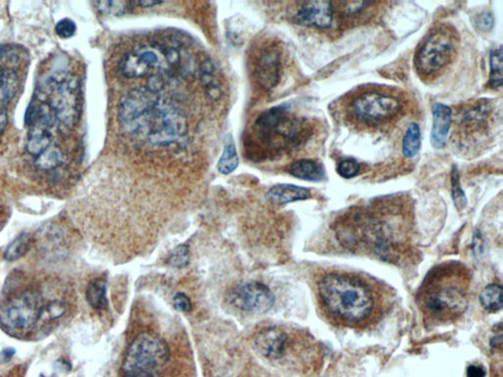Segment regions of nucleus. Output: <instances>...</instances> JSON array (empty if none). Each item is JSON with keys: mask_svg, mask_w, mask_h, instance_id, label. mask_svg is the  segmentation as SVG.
I'll return each mask as SVG.
<instances>
[{"mask_svg": "<svg viewBox=\"0 0 503 377\" xmlns=\"http://www.w3.org/2000/svg\"><path fill=\"white\" fill-rule=\"evenodd\" d=\"M334 229L342 246L353 253L394 265H402L414 253L411 212L396 199L353 207Z\"/></svg>", "mask_w": 503, "mask_h": 377, "instance_id": "obj_1", "label": "nucleus"}, {"mask_svg": "<svg viewBox=\"0 0 503 377\" xmlns=\"http://www.w3.org/2000/svg\"><path fill=\"white\" fill-rule=\"evenodd\" d=\"M393 291L386 283L359 271L323 270L316 280L320 313L341 328L364 330L379 324L391 310Z\"/></svg>", "mask_w": 503, "mask_h": 377, "instance_id": "obj_2", "label": "nucleus"}, {"mask_svg": "<svg viewBox=\"0 0 503 377\" xmlns=\"http://www.w3.org/2000/svg\"><path fill=\"white\" fill-rule=\"evenodd\" d=\"M155 91L133 89L125 94L118 106L122 129L153 145L169 146L180 140L187 132L186 118Z\"/></svg>", "mask_w": 503, "mask_h": 377, "instance_id": "obj_3", "label": "nucleus"}, {"mask_svg": "<svg viewBox=\"0 0 503 377\" xmlns=\"http://www.w3.org/2000/svg\"><path fill=\"white\" fill-rule=\"evenodd\" d=\"M472 273L459 261H445L427 272L417 305L427 327L454 324L468 308Z\"/></svg>", "mask_w": 503, "mask_h": 377, "instance_id": "obj_4", "label": "nucleus"}, {"mask_svg": "<svg viewBox=\"0 0 503 377\" xmlns=\"http://www.w3.org/2000/svg\"><path fill=\"white\" fill-rule=\"evenodd\" d=\"M259 146L273 152H288L303 146L313 134L308 120L293 115L284 105L266 110L253 128Z\"/></svg>", "mask_w": 503, "mask_h": 377, "instance_id": "obj_5", "label": "nucleus"}, {"mask_svg": "<svg viewBox=\"0 0 503 377\" xmlns=\"http://www.w3.org/2000/svg\"><path fill=\"white\" fill-rule=\"evenodd\" d=\"M459 37L450 25H439L423 40L416 51V72L422 79H434L457 55Z\"/></svg>", "mask_w": 503, "mask_h": 377, "instance_id": "obj_6", "label": "nucleus"}, {"mask_svg": "<svg viewBox=\"0 0 503 377\" xmlns=\"http://www.w3.org/2000/svg\"><path fill=\"white\" fill-rule=\"evenodd\" d=\"M402 108L398 96L372 89L355 94L347 103L346 114L358 126L380 128L398 119Z\"/></svg>", "mask_w": 503, "mask_h": 377, "instance_id": "obj_7", "label": "nucleus"}, {"mask_svg": "<svg viewBox=\"0 0 503 377\" xmlns=\"http://www.w3.org/2000/svg\"><path fill=\"white\" fill-rule=\"evenodd\" d=\"M49 303L44 301L42 292L37 288H27L12 295L0 306V325L10 333L32 331L41 320L46 322Z\"/></svg>", "mask_w": 503, "mask_h": 377, "instance_id": "obj_8", "label": "nucleus"}, {"mask_svg": "<svg viewBox=\"0 0 503 377\" xmlns=\"http://www.w3.org/2000/svg\"><path fill=\"white\" fill-rule=\"evenodd\" d=\"M169 357V345L162 337L143 332L129 346L121 369L127 376L153 377L162 371Z\"/></svg>", "mask_w": 503, "mask_h": 377, "instance_id": "obj_9", "label": "nucleus"}, {"mask_svg": "<svg viewBox=\"0 0 503 377\" xmlns=\"http://www.w3.org/2000/svg\"><path fill=\"white\" fill-rule=\"evenodd\" d=\"M79 86L72 77L56 80L51 87V103H47L53 110L56 122L71 126L77 117L79 105Z\"/></svg>", "mask_w": 503, "mask_h": 377, "instance_id": "obj_10", "label": "nucleus"}, {"mask_svg": "<svg viewBox=\"0 0 503 377\" xmlns=\"http://www.w3.org/2000/svg\"><path fill=\"white\" fill-rule=\"evenodd\" d=\"M492 106L486 100L472 103L461 113L458 121L457 141L461 147L469 143H475L488 132L492 119Z\"/></svg>", "mask_w": 503, "mask_h": 377, "instance_id": "obj_11", "label": "nucleus"}, {"mask_svg": "<svg viewBox=\"0 0 503 377\" xmlns=\"http://www.w3.org/2000/svg\"><path fill=\"white\" fill-rule=\"evenodd\" d=\"M229 300L242 312L264 313L275 305V297L263 283L250 281L236 286L231 291Z\"/></svg>", "mask_w": 503, "mask_h": 377, "instance_id": "obj_12", "label": "nucleus"}, {"mask_svg": "<svg viewBox=\"0 0 503 377\" xmlns=\"http://www.w3.org/2000/svg\"><path fill=\"white\" fill-rule=\"evenodd\" d=\"M164 59L169 62V51H162L157 47L140 46L120 59L118 69L124 77L129 79L141 78L150 71L162 67Z\"/></svg>", "mask_w": 503, "mask_h": 377, "instance_id": "obj_13", "label": "nucleus"}, {"mask_svg": "<svg viewBox=\"0 0 503 377\" xmlns=\"http://www.w3.org/2000/svg\"><path fill=\"white\" fill-rule=\"evenodd\" d=\"M282 62L280 51L275 46H266L259 51L254 64L255 77L264 91L278 86L281 76Z\"/></svg>", "mask_w": 503, "mask_h": 377, "instance_id": "obj_14", "label": "nucleus"}, {"mask_svg": "<svg viewBox=\"0 0 503 377\" xmlns=\"http://www.w3.org/2000/svg\"><path fill=\"white\" fill-rule=\"evenodd\" d=\"M334 20V3L327 0L303 2L294 17L298 25L320 30L332 28Z\"/></svg>", "mask_w": 503, "mask_h": 377, "instance_id": "obj_15", "label": "nucleus"}, {"mask_svg": "<svg viewBox=\"0 0 503 377\" xmlns=\"http://www.w3.org/2000/svg\"><path fill=\"white\" fill-rule=\"evenodd\" d=\"M288 336L283 330L269 328L262 331L256 338L257 351L271 360L280 359L287 348Z\"/></svg>", "mask_w": 503, "mask_h": 377, "instance_id": "obj_16", "label": "nucleus"}, {"mask_svg": "<svg viewBox=\"0 0 503 377\" xmlns=\"http://www.w3.org/2000/svg\"><path fill=\"white\" fill-rule=\"evenodd\" d=\"M433 129H432L431 141L434 148H443L447 141L452 110L443 103H434L433 105Z\"/></svg>", "mask_w": 503, "mask_h": 377, "instance_id": "obj_17", "label": "nucleus"}, {"mask_svg": "<svg viewBox=\"0 0 503 377\" xmlns=\"http://www.w3.org/2000/svg\"><path fill=\"white\" fill-rule=\"evenodd\" d=\"M310 197L311 192L308 188L290 185V184H280V185L273 186L266 193V198L269 202L280 204V206L307 200Z\"/></svg>", "mask_w": 503, "mask_h": 377, "instance_id": "obj_18", "label": "nucleus"}, {"mask_svg": "<svg viewBox=\"0 0 503 377\" xmlns=\"http://www.w3.org/2000/svg\"><path fill=\"white\" fill-rule=\"evenodd\" d=\"M288 172L292 176L302 180L316 181L323 180L325 177V171L322 165L311 159H300L290 165Z\"/></svg>", "mask_w": 503, "mask_h": 377, "instance_id": "obj_19", "label": "nucleus"}, {"mask_svg": "<svg viewBox=\"0 0 503 377\" xmlns=\"http://www.w3.org/2000/svg\"><path fill=\"white\" fill-rule=\"evenodd\" d=\"M238 165H239V157L236 150L235 139L228 134L224 139L223 152L217 164V170L223 175H229L237 169Z\"/></svg>", "mask_w": 503, "mask_h": 377, "instance_id": "obj_20", "label": "nucleus"}, {"mask_svg": "<svg viewBox=\"0 0 503 377\" xmlns=\"http://www.w3.org/2000/svg\"><path fill=\"white\" fill-rule=\"evenodd\" d=\"M502 287L497 283L488 285L480 295L481 306L490 313L500 312L502 308Z\"/></svg>", "mask_w": 503, "mask_h": 377, "instance_id": "obj_21", "label": "nucleus"}, {"mask_svg": "<svg viewBox=\"0 0 503 377\" xmlns=\"http://www.w3.org/2000/svg\"><path fill=\"white\" fill-rule=\"evenodd\" d=\"M87 300L89 305L96 310H105L108 308V298H106V284L103 279H94L89 283L86 292Z\"/></svg>", "mask_w": 503, "mask_h": 377, "instance_id": "obj_22", "label": "nucleus"}, {"mask_svg": "<svg viewBox=\"0 0 503 377\" xmlns=\"http://www.w3.org/2000/svg\"><path fill=\"white\" fill-rule=\"evenodd\" d=\"M420 148H421V132L419 125L411 123L406 130L403 138V155L408 159H412L419 152Z\"/></svg>", "mask_w": 503, "mask_h": 377, "instance_id": "obj_23", "label": "nucleus"}, {"mask_svg": "<svg viewBox=\"0 0 503 377\" xmlns=\"http://www.w3.org/2000/svg\"><path fill=\"white\" fill-rule=\"evenodd\" d=\"M17 76L12 71L4 70L0 80V108L6 105L17 91Z\"/></svg>", "mask_w": 503, "mask_h": 377, "instance_id": "obj_24", "label": "nucleus"}, {"mask_svg": "<svg viewBox=\"0 0 503 377\" xmlns=\"http://www.w3.org/2000/svg\"><path fill=\"white\" fill-rule=\"evenodd\" d=\"M491 74L488 86L493 89L502 86V46L493 49L490 55Z\"/></svg>", "mask_w": 503, "mask_h": 377, "instance_id": "obj_25", "label": "nucleus"}, {"mask_svg": "<svg viewBox=\"0 0 503 377\" xmlns=\"http://www.w3.org/2000/svg\"><path fill=\"white\" fill-rule=\"evenodd\" d=\"M62 161V153L56 146L51 145L41 155L35 157V165L42 170L56 168Z\"/></svg>", "mask_w": 503, "mask_h": 377, "instance_id": "obj_26", "label": "nucleus"}, {"mask_svg": "<svg viewBox=\"0 0 503 377\" xmlns=\"http://www.w3.org/2000/svg\"><path fill=\"white\" fill-rule=\"evenodd\" d=\"M30 246L31 238L29 235H20L6 247V253H4V258L6 261H14L16 259L22 258L24 254L29 251Z\"/></svg>", "mask_w": 503, "mask_h": 377, "instance_id": "obj_27", "label": "nucleus"}, {"mask_svg": "<svg viewBox=\"0 0 503 377\" xmlns=\"http://www.w3.org/2000/svg\"><path fill=\"white\" fill-rule=\"evenodd\" d=\"M99 10L108 15H123L130 10L131 3L125 1H101L96 2Z\"/></svg>", "mask_w": 503, "mask_h": 377, "instance_id": "obj_28", "label": "nucleus"}, {"mask_svg": "<svg viewBox=\"0 0 503 377\" xmlns=\"http://www.w3.org/2000/svg\"><path fill=\"white\" fill-rule=\"evenodd\" d=\"M203 81L205 82V88L207 89V94L214 96V98L221 96L219 87L217 86L216 76H214V68L212 64L207 63L205 67L203 68Z\"/></svg>", "mask_w": 503, "mask_h": 377, "instance_id": "obj_29", "label": "nucleus"}, {"mask_svg": "<svg viewBox=\"0 0 503 377\" xmlns=\"http://www.w3.org/2000/svg\"><path fill=\"white\" fill-rule=\"evenodd\" d=\"M189 247L187 245H180L170 253L169 263L176 268H184L189 265Z\"/></svg>", "mask_w": 503, "mask_h": 377, "instance_id": "obj_30", "label": "nucleus"}, {"mask_svg": "<svg viewBox=\"0 0 503 377\" xmlns=\"http://www.w3.org/2000/svg\"><path fill=\"white\" fill-rule=\"evenodd\" d=\"M361 170V165L354 159H344L337 165V172L346 179L354 178Z\"/></svg>", "mask_w": 503, "mask_h": 377, "instance_id": "obj_31", "label": "nucleus"}, {"mask_svg": "<svg viewBox=\"0 0 503 377\" xmlns=\"http://www.w3.org/2000/svg\"><path fill=\"white\" fill-rule=\"evenodd\" d=\"M76 24L70 19L65 18L59 21L56 26V32L61 39H69L76 33Z\"/></svg>", "mask_w": 503, "mask_h": 377, "instance_id": "obj_32", "label": "nucleus"}, {"mask_svg": "<svg viewBox=\"0 0 503 377\" xmlns=\"http://www.w3.org/2000/svg\"><path fill=\"white\" fill-rule=\"evenodd\" d=\"M493 14L488 11H484L476 18V25L481 32H490L493 28Z\"/></svg>", "mask_w": 503, "mask_h": 377, "instance_id": "obj_33", "label": "nucleus"}, {"mask_svg": "<svg viewBox=\"0 0 503 377\" xmlns=\"http://www.w3.org/2000/svg\"><path fill=\"white\" fill-rule=\"evenodd\" d=\"M174 306L176 310L183 313H189L192 310V301L187 295L183 293H177L173 298Z\"/></svg>", "mask_w": 503, "mask_h": 377, "instance_id": "obj_34", "label": "nucleus"}, {"mask_svg": "<svg viewBox=\"0 0 503 377\" xmlns=\"http://www.w3.org/2000/svg\"><path fill=\"white\" fill-rule=\"evenodd\" d=\"M452 187H453V195H454L455 202L459 204L460 202H463L465 199L464 193L460 188L459 178H458V172L457 167H453L452 170Z\"/></svg>", "mask_w": 503, "mask_h": 377, "instance_id": "obj_35", "label": "nucleus"}, {"mask_svg": "<svg viewBox=\"0 0 503 377\" xmlns=\"http://www.w3.org/2000/svg\"><path fill=\"white\" fill-rule=\"evenodd\" d=\"M467 377H486V371L480 365H470L467 369Z\"/></svg>", "mask_w": 503, "mask_h": 377, "instance_id": "obj_36", "label": "nucleus"}, {"mask_svg": "<svg viewBox=\"0 0 503 377\" xmlns=\"http://www.w3.org/2000/svg\"><path fill=\"white\" fill-rule=\"evenodd\" d=\"M7 123H8V118H7L6 113L0 109V135L6 129Z\"/></svg>", "mask_w": 503, "mask_h": 377, "instance_id": "obj_37", "label": "nucleus"}, {"mask_svg": "<svg viewBox=\"0 0 503 377\" xmlns=\"http://www.w3.org/2000/svg\"><path fill=\"white\" fill-rule=\"evenodd\" d=\"M162 3V1H150V0H143V1L137 2V6L143 7V8H148V7H153Z\"/></svg>", "mask_w": 503, "mask_h": 377, "instance_id": "obj_38", "label": "nucleus"}, {"mask_svg": "<svg viewBox=\"0 0 503 377\" xmlns=\"http://www.w3.org/2000/svg\"><path fill=\"white\" fill-rule=\"evenodd\" d=\"M4 70L0 69V80H1L2 75H3Z\"/></svg>", "mask_w": 503, "mask_h": 377, "instance_id": "obj_39", "label": "nucleus"}, {"mask_svg": "<svg viewBox=\"0 0 503 377\" xmlns=\"http://www.w3.org/2000/svg\"><path fill=\"white\" fill-rule=\"evenodd\" d=\"M125 377H137V376H125Z\"/></svg>", "mask_w": 503, "mask_h": 377, "instance_id": "obj_40", "label": "nucleus"}]
</instances>
